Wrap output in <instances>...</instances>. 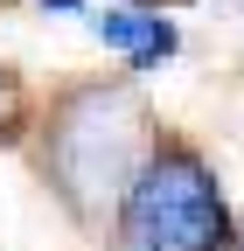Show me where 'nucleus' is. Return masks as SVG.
I'll use <instances>...</instances> for the list:
<instances>
[{
  "label": "nucleus",
  "mask_w": 244,
  "mask_h": 251,
  "mask_svg": "<svg viewBox=\"0 0 244 251\" xmlns=\"http://www.w3.org/2000/svg\"><path fill=\"white\" fill-rule=\"evenodd\" d=\"M42 7H77V0H42Z\"/></svg>",
  "instance_id": "obj_4"
},
{
  "label": "nucleus",
  "mask_w": 244,
  "mask_h": 251,
  "mask_svg": "<svg viewBox=\"0 0 244 251\" xmlns=\"http://www.w3.org/2000/svg\"><path fill=\"white\" fill-rule=\"evenodd\" d=\"M217 251H244V237H223V244H217Z\"/></svg>",
  "instance_id": "obj_3"
},
{
  "label": "nucleus",
  "mask_w": 244,
  "mask_h": 251,
  "mask_svg": "<svg viewBox=\"0 0 244 251\" xmlns=\"http://www.w3.org/2000/svg\"><path fill=\"white\" fill-rule=\"evenodd\" d=\"M230 237V209L189 147L146 153V168L126 181V209H119V244L126 251H217Z\"/></svg>",
  "instance_id": "obj_1"
},
{
  "label": "nucleus",
  "mask_w": 244,
  "mask_h": 251,
  "mask_svg": "<svg viewBox=\"0 0 244 251\" xmlns=\"http://www.w3.org/2000/svg\"><path fill=\"white\" fill-rule=\"evenodd\" d=\"M91 28H98V42L126 49V56H133V70H154L161 56H174V28H168L161 14H140V7H105V14H91Z\"/></svg>",
  "instance_id": "obj_2"
}]
</instances>
